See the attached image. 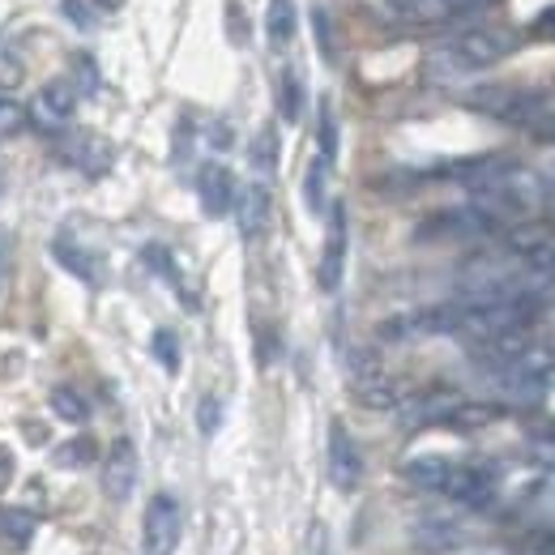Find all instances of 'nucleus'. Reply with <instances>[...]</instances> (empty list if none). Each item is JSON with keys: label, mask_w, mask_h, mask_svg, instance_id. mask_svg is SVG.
<instances>
[{"label": "nucleus", "mask_w": 555, "mask_h": 555, "mask_svg": "<svg viewBox=\"0 0 555 555\" xmlns=\"http://www.w3.org/2000/svg\"><path fill=\"white\" fill-rule=\"evenodd\" d=\"M218 423H222V402L209 393V398H202V406H197V427H202V436H214Z\"/></svg>", "instance_id": "27"}, {"label": "nucleus", "mask_w": 555, "mask_h": 555, "mask_svg": "<svg viewBox=\"0 0 555 555\" xmlns=\"http://www.w3.org/2000/svg\"><path fill=\"white\" fill-rule=\"evenodd\" d=\"M312 30H317V43H321V56L334 65L338 61V43H334V26H330V9L325 4L312 9Z\"/></svg>", "instance_id": "25"}, {"label": "nucleus", "mask_w": 555, "mask_h": 555, "mask_svg": "<svg viewBox=\"0 0 555 555\" xmlns=\"http://www.w3.org/2000/svg\"><path fill=\"white\" fill-rule=\"evenodd\" d=\"M402 479L427 495L453 500L462 508H491L504 495V475L487 462H457L449 453H418L402 466Z\"/></svg>", "instance_id": "2"}, {"label": "nucleus", "mask_w": 555, "mask_h": 555, "mask_svg": "<svg viewBox=\"0 0 555 555\" xmlns=\"http://www.w3.org/2000/svg\"><path fill=\"white\" fill-rule=\"evenodd\" d=\"M530 30H534L539 39H555V4H547V9H539V17L530 22Z\"/></svg>", "instance_id": "31"}, {"label": "nucleus", "mask_w": 555, "mask_h": 555, "mask_svg": "<svg viewBox=\"0 0 555 555\" xmlns=\"http://www.w3.org/2000/svg\"><path fill=\"white\" fill-rule=\"evenodd\" d=\"M495 0H385V9L406 26H444L453 17L479 13Z\"/></svg>", "instance_id": "8"}, {"label": "nucleus", "mask_w": 555, "mask_h": 555, "mask_svg": "<svg viewBox=\"0 0 555 555\" xmlns=\"http://www.w3.org/2000/svg\"><path fill=\"white\" fill-rule=\"evenodd\" d=\"M317 141H321V158H325V163H334V158H338V116H334V103H330V99H321Z\"/></svg>", "instance_id": "22"}, {"label": "nucleus", "mask_w": 555, "mask_h": 555, "mask_svg": "<svg viewBox=\"0 0 555 555\" xmlns=\"http://www.w3.org/2000/svg\"><path fill=\"white\" fill-rule=\"evenodd\" d=\"M26 125V112L13 103V99H0V138H9V133H17Z\"/></svg>", "instance_id": "28"}, {"label": "nucleus", "mask_w": 555, "mask_h": 555, "mask_svg": "<svg viewBox=\"0 0 555 555\" xmlns=\"http://www.w3.org/2000/svg\"><path fill=\"white\" fill-rule=\"evenodd\" d=\"M462 107L479 112L487 120H500V125H517V129H530L539 120V112L552 103L543 90H530V86H500V81H483V86H470L457 94Z\"/></svg>", "instance_id": "4"}, {"label": "nucleus", "mask_w": 555, "mask_h": 555, "mask_svg": "<svg viewBox=\"0 0 555 555\" xmlns=\"http://www.w3.org/2000/svg\"><path fill=\"white\" fill-rule=\"evenodd\" d=\"M4 530H9L17 543H26L30 530H35V517H30V513H9V517H4Z\"/></svg>", "instance_id": "29"}, {"label": "nucleus", "mask_w": 555, "mask_h": 555, "mask_svg": "<svg viewBox=\"0 0 555 555\" xmlns=\"http://www.w3.org/2000/svg\"><path fill=\"white\" fill-rule=\"evenodd\" d=\"M491 389H495V398L504 406H539V402H547L555 389V350L534 343L521 359H513L508 367L491 372Z\"/></svg>", "instance_id": "3"}, {"label": "nucleus", "mask_w": 555, "mask_h": 555, "mask_svg": "<svg viewBox=\"0 0 555 555\" xmlns=\"http://www.w3.org/2000/svg\"><path fill=\"white\" fill-rule=\"evenodd\" d=\"M52 257H56L73 278H81V282H99V278H103V261H99V253H90V248L73 235L69 227H61V231H56V240H52Z\"/></svg>", "instance_id": "13"}, {"label": "nucleus", "mask_w": 555, "mask_h": 555, "mask_svg": "<svg viewBox=\"0 0 555 555\" xmlns=\"http://www.w3.org/2000/svg\"><path fill=\"white\" fill-rule=\"evenodd\" d=\"M347 244H350V227H347V206L334 202L330 209V235H325V253H321V291H338L343 274H347Z\"/></svg>", "instance_id": "10"}, {"label": "nucleus", "mask_w": 555, "mask_h": 555, "mask_svg": "<svg viewBox=\"0 0 555 555\" xmlns=\"http://www.w3.org/2000/svg\"><path fill=\"white\" fill-rule=\"evenodd\" d=\"M278 107H282V120H299L304 116V77L295 69H282V81H278Z\"/></svg>", "instance_id": "18"}, {"label": "nucleus", "mask_w": 555, "mask_h": 555, "mask_svg": "<svg viewBox=\"0 0 555 555\" xmlns=\"http://www.w3.org/2000/svg\"><path fill=\"white\" fill-rule=\"evenodd\" d=\"M530 138L534 141H555V107L547 103L543 112H539V120L530 125Z\"/></svg>", "instance_id": "30"}, {"label": "nucleus", "mask_w": 555, "mask_h": 555, "mask_svg": "<svg viewBox=\"0 0 555 555\" xmlns=\"http://www.w3.org/2000/svg\"><path fill=\"white\" fill-rule=\"evenodd\" d=\"M330 167L334 163H325L321 154L308 163V176H304V206L312 209V214H325V189H330Z\"/></svg>", "instance_id": "17"}, {"label": "nucleus", "mask_w": 555, "mask_h": 555, "mask_svg": "<svg viewBox=\"0 0 555 555\" xmlns=\"http://www.w3.org/2000/svg\"><path fill=\"white\" fill-rule=\"evenodd\" d=\"M526 453H530V462H534V466L555 470V423H543V427H534V431H530Z\"/></svg>", "instance_id": "20"}, {"label": "nucleus", "mask_w": 555, "mask_h": 555, "mask_svg": "<svg viewBox=\"0 0 555 555\" xmlns=\"http://www.w3.org/2000/svg\"><path fill=\"white\" fill-rule=\"evenodd\" d=\"M13 470H17V466H13V453L0 444V491L13 483Z\"/></svg>", "instance_id": "32"}, {"label": "nucleus", "mask_w": 555, "mask_h": 555, "mask_svg": "<svg viewBox=\"0 0 555 555\" xmlns=\"http://www.w3.org/2000/svg\"><path fill=\"white\" fill-rule=\"evenodd\" d=\"M235 193H240V184H235V176L222 163H206L197 171V197H202V209H206L209 218L231 214L235 209Z\"/></svg>", "instance_id": "12"}, {"label": "nucleus", "mask_w": 555, "mask_h": 555, "mask_svg": "<svg viewBox=\"0 0 555 555\" xmlns=\"http://www.w3.org/2000/svg\"><path fill=\"white\" fill-rule=\"evenodd\" d=\"M52 411L65 418V423H86V415H90L86 398H81L73 385H56V389H52Z\"/></svg>", "instance_id": "21"}, {"label": "nucleus", "mask_w": 555, "mask_h": 555, "mask_svg": "<svg viewBox=\"0 0 555 555\" xmlns=\"http://www.w3.org/2000/svg\"><path fill=\"white\" fill-rule=\"evenodd\" d=\"M253 167L261 176H274L278 171V133L274 129H261L257 141H253Z\"/></svg>", "instance_id": "24"}, {"label": "nucleus", "mask_w": 555, "mask_h": 555, "mask_svg": "<svg viewBox=\"0 0 555 555\" xmlns=\"http://www.w3.org/2000/svg\"><path fill=\"white\" fill-rule=\"evenodd\" d=\"M184 534V508L171 491H158L145 504V521H141V555H176Z\"/></svg>", "instance_id": "7"}, {"label": "nucleus", "mask_w": 555, "mask_h": 555, "mask_svg": "<svg viewBox=\"0 0 555 555\" xmlns=\"http://www.w3.org/2000/svg\"><path fill=\"white\" fill-rule=\"evenodd\" d=\"M73 112H77V94H73V86H65V81L43 86L39 99H35V107H30V116H35L39 129H65L73 120Z\"/></svg>", "instance_id": "14"}, {"label": "nucleus", "mask_w": 555, "mask_h": 555, "mask_svg": "<svg viewBox=\"0 0 555 555\" xmlns=\"http://www.w3.org/2000/svg\"><path fill=\"white\" fill-rule=\"evenodd\" d=\"M411 543L427 555H449L470 547L475 530L453 508H427V513H418L415 521H411Z\"/></svg>", "instance_id": "6"}, {"label": "nucleus", "mask_w": 555, "mask_h": 555, "mask_svg": "<svg viewBox=\"0 0 555 555\" xmlns=\"http://www.w3.org/2000/svg\"><path fill=\"white\" fill-rule=\"evenodd\" d=\"M235 218H240V231L248 240L270 227V189H266V180H253V184H244L235 193Z\"/></svg>", "instance_id": "15"}, {"label": "nucleus", "mask_w": 555, "mask_h": 555, "mask_svg": "<svg viewBox=\"0 0 555 555\" xmlns=\"http://www.w3.org/2000/svg\"><path fill=\"white\" fill-rule=\"evenodd\" d=\"M65 13H69L73 26H86V13H81V0H65Z\"/></svg>", "instance_id": "33"}, {"label": "nucleus", "mask_w": 555, "mask_h": 555, "mask_svg": "<svg viewBox=\"0 0 555 555\" xmlns=\"http://www.w3.org/2000/svg\"><path fill=\"white\" fill-rule=\"evenodd\" d=\"M295 26H299L295 0H270V9H266V35H270V43L286 48L295 39Z\"/></svg>", "instance_id": "16"}, {"label": "nucleus", "mask_w": 555, "mask_h": 555, "mask_svg": "<svg viewBox=\"0 0 555 555\" xmlns=\"http://www.w3.org/2000/svg\"><path fill=\"white\" fill-rule=\"evenodd\" d=\"M517 48H521V35L513 26H470L423 56V77L431 86H462L479 73L504 65Z\"/></svg>", "instance_id": "1"}, {"label": "nucleus", "mask_w": 555, "mask_h": 555, "mask_svg": "<svg viewBox=\"0 0 555 555\" xmlns=\"http://www.w3.org/2000/svg\"><path fill=\"white\" fill-rule=\"evenodd\" d=\"M330 479L338 491H354L359 479H363V453L350 436V427L343 418L330 423Z\"/></svg>", "instance_id": "9"}, {"label": "nucleus", "mask_w": 555, "mask_h": 555, "mask_svg": "<svg viewBox=\"0 0 555 555\" xmlns=\"http://www.w3.org/2000/svg\"><path fill=\"white\" fill-rule=\"evenodd\" d=\"M4 266H9V240L0 235V282H4Z\"/></svg>", "instance_id": "35"}, {"label": "nucleus", "mask_w": 555, "mask_h": 555, "mask_svg": "<svg viewBox=\"0 0 555 555\" xmlns=\"http://www.w3.org/2000/svg\"><path fill=\"white\" fill-rule=\"evenodd\" d=\"M90 4H94V9H99V13H116V9H120V4H125V0H90Z\"/></svg>", "instance_id": "34"}, {"label": "nucleus", "mask_w": 555, "mask_h": 555, "mask_svg": "<svg viewBox=\"0 0 555 555\" xmlns=\"http://www.w3.org/2000/svg\"><path fill=\"white\" fill-rule=\"evenodd\" d=\"M94 453H99V449H94V440H90V436H73L69 444H61V449L52 453V462H56L61 470H81V466H90V462H94Z\"/></svg>", "instance_id": "19"}, {"label": "nucleus", "mask_w": 555, "mask_h": 555, "mask_svg": "<svg viewBox=\"0 0 555 555\" xmlns=\"http://www.w3.org/2000/svg\"><path fill=\"white\" fill-rule=\"evenodd\" d=\"M500 231H508L495 214H487L483 206L466 202L457 209H440L418 227V240H495Z\"/></svg>", "instance_id": "5"}, {"label": "nucleus", "mask_w": 555, "mask_h": 555, "mask_svg": "<svg viewBox=\"0 0 555 555\" xmlns=\"http://www.w3.org/2000/svg\"><path fill=\"white\" fill-rule=\"evenodd\" d=\"M141 257H145V266H150L154 274H163L167 282H171V286H180V270H176V261H171V253H167V248L150 244V248H145Z\"/></svg>", "instance_id": "26"}, {"label": "nucleus", "mask_w": 555, "mask_h": 555, "mask_svg": "<svg viewBox=\"0 0 555 555\" xmlns=\"http://www.w3.org/2000/svg\"><path fill=\"white\" fill-rule=\"evenodd\" d=\"M150 350H154V359L176 376L180 372V338H176V330H154V338H150Z\"/></svg>", "instance_id": "23"}, {"label": "nucleus", "mask_w": 555, "mask_h": 555, "mask_svg": "<svg viewBox=\"0 0 555 555\" xmlns=\"http://www.w3.org/2000/svg\"><path fill=\"white\" fill-rule=\"evenodd\" d=\"M475 555H513L508 547H483V552H475Z\"/></svg>", "instance_id": "36"}, {"label": "nucleus", "mask_w": 555, "mask_h": 555, "mask_svg": "<svg viewBox=\"0 0 555 555\" xmlns=\"http://www.w3.org/2000/svg\"><path fill=\"white\" fill-rule=\"evenodd\" d=\"M133 483H138V449H133V440H116L103 462V495L120 504L133 495Z\"/></svg>", "instance_id": "11"}]
</instances>
